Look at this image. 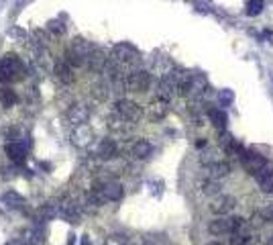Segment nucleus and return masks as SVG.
I'll list each match as a JSON object with an SVG mask.
<instances>
[{"label": "nucleus", "instance_id": "obj_1", "mask_svg": "<svg viewBox=\"0 0 273 245\" xmlns=\"http://www.w3.org/2000/svg\"><path fill=\"white\" fill-rule=\"evenodd\" d=\"M25 64L18 55L14 53H4L0 58V82L2 84H14V82H20L25 78Z\"/></svg>", "mask_w": 273, "mask_h": 245}, {"label": "nucleus", "instance_id": "obj_2", "mask_svg": "<svg viewBox=\"0 0 273 245\" xmlns=\"http://www.w3.org/2000/svg\"><path fill=\"white\" fill-rule=\"evenodd\" d=\"M124 88L129 92H137V94H145L151 88V74L147 70L135 68L124 76Z\"/></svg>", "mask_w": 273, "mask_h": 245}, {"label": "nucleus", "instance_id": "obj_3", "mask_svg": "<svg viewBox=\"0 0 273 245\" xmlns=\"http://www.w3.org/2000/svg\"><path fill=\"white\" fill-rule=\"evenodd\" d=\"M114 112H118L120 117H124L131 123H139L143 119V115H145L143 106L139 102H135V100H129V98H118L114 102Z\"/></svg>", "mask_w": 273, "mask_h": 245}, {"label": "nucleus", "instance_id": "obj_4", "mask_svg": "<svg viewBox=\"0 0 273 245\" xmlns=\"http://www.w3.org/2000/svg\"><path fill=\"white\" fill-rule=\"evenodd\" d=\"M112 60L120 66H137L141 60V53L131 43H118L112 47Z\"/></svg>", "mask_w": 273, "mask_h": 245}, {"label": "nucleus", "instance_id": "obj_5", "mask_svg": "<svg viewBox=\"0 0 273 245\" xmlns=\"http://www.w3.org/2000/svg\"><path fill=\"white\" fill-rule=\"evenodd\" d=\"M167 112H170V100L163 98V96H155V98H151L149 104L145 106V115H147V119H149L151 123H159V121H163V119L167 117Z\"/></svg>", "mask_w": 273, "mask_h": 245}, {"label": "nucleus", "instance_id": "obj_6", "mask_svg": "<svg viewBox=\"0 0 273 245\" xmlns=\"http://www.w3.org/2000/svg\"><path fill=\"white\" fill-rule=\"evenodd\" d=\"M106 127H108V131H110L112 135H118V137H129V135L133 133L135 123L127 121V119H124V117H120L118 112H112V115H108V117H106Z\"/></svg>", "mask_w": 273, "mask_h": 245}, {"label": "nucleus", "instance_id": "obj_7", "mask_svg": "<svg viewBox=\"0 0 273 245\" xmlns=\"http://www.w3.org/2000/svg\"><path fill=\"white\" fill-rule=\"evenodd\" d=\"M241 163H243V167L251 174V176H255L257 172H261L263 167H267L269 163L267 160L261 156V154H257V152H253V149H245L243 154H241Z\"/></svg>", "mask_w": 273, "mask_h": 245}, {"label": "nucleus", "instance_id": "obj_8", "mask_svg": "<svg viewBox=\"0 0 273 245\" xmlns=\"http://www.w3.org/2000/svg\"><path fill=\"white\" fill-rule=\"evenodd\" d=\"M235 206H237V198L235 196H230V194H218L216 198H212V202H210L208 209L216 217H226Z\"/></svg>", "mask_w": 273, "mask_h": 245}, {"label": "nucleus", "instance_id": "obj_9", "mask_svg": "<svg viewBox=\"0 0 273 245\" xmlns=\"http://www.w3.org/2000/svg\"><path fill=\"white\" fill-rule=\"evenodd\" d=\"M90 119V108L82 102H76L72 104L68 110H66V121L72 125V127H80V125H86Z\"/></svg>", "mask_w": 273, "mask_h": 245}, {"label": "nucleus", "instance_id": "obj_10", "mask_svg": "<svg viewBox=\"0 0 273 245\" xmlns=\"http://www.w3.org/2000/svg\"><path fill=\"white\" fill-rule=\"evenodd\" d=\"M70 141H72L74 147H78V149H86V147H90L92 141H94V131H92L88 125L74 127L72 133H70Z\"/></svg>", "mask_w": 273, "mask_h": 245}, {"label": "nucleus", "instance_id": "obj_11", "mask_svg": "<svg viewBox=\"0 0 273 245\" xmlns=\"http://www.w3.org/2000/svg\"><path fill=\"white\" fill-rule=\"evenodd\" d=\"M57 213H59V217L66 219L68 223H78L80 217H82V209H80V204H78L76 200H72V198L61 200L59 206H57Z\"/></svg>", "mask_w": 273, "mask_h": 245}, {"label": "nucleus", "instance_id": "obj_12", "mask_svg": "<svg viewBox=\"0 0 273 245\" xmlns=\"http://www.w3.org/2000/svg\"><path fill=\"white\" fill-rule=\"evenodd\" d=\"M153 154V145H151V141L149 139H135L133 143H131V147H129V156L133 158V160H139V162H143V160H147L149 156Z\"/></svg>", "mask_w": 273, "mask_h": 245}, {"label": "nucleus", "instance_id": "obj_13", "mask_svg": "<svg viewBox=\"0 0 273 245\" xmlns=\"http://www.w3.org/2000/svg\"><path fill=\"white\" fill-rule=\"evenodd\" d=\"M96 156L102 160V162H110V160H116L118 158V143L110 137L106 139H100L98 143V149H96Z\"/></svg>", "mask_w": 273, "mask_h": 245}, {"label": "nucleus", "instance_id": "obj_14", "mask_svg": "<svg viewBox=\"0 0 273 245\" xmlns=\"http://www.w3.org/2000/svg\"><path fill=\"white\" fill-rule=\"evenodd\" d=\"M108 62H110V58H106L104 51H100L98 47H94V51H92L90 55H88V60H86V66H88V70L96 72V74H104Z\"/></svg>", "mask_w": 273, "mask_h": 245}, {"label": "nucleus", "instance_id": "obj_15", "mask_svg": "<svg viewBox=\"0 0 273 245\" xmlns=\"http://www.w3.org/2000/svg\"><path fill=\"white\" fill-rule=\"evenodd\" d=\"M204 174L210 180H220V178H226L230 174V165L226 162H212L204 167Z\"/></svg>", "mask_w": 273, "mask_h": 245}, {"label": "nucleus", "instance_id": "obj_16", "mask_svg": "<svg viewBox=\"0 0 273 245\" xmlns=\"http://www.w3.org/2000/svg\"><path fill=\"white\" fill-rule=\"evenodd\" d=\"M102 192H104V198L106 202H116L124 196V188L118 184V182H102Z\"/></svg>", "mask_w": 273, "mask_h": 245}, {"label": "nucleus", "instance_id": "obj_17", "mask_svg": "<svg viewBox=\"0 0 273 245\" xmlns=\"http://www.w3.org/2000/svg\"><path fill=\"white\" fill-rule=\"evenodd\" d=\"M53 74H55V78L61 82V84H72L74 82V68L66 62V60H61V62H57L55 66H53Z\"/></svg>", "mask_w": 273, "mask_h": 245}, {"label": "nucleus", "instance_id": "obj_18", "mask_svg": "<svg viewBox=\"0 0 273 245\" xmlns=\"http://www.w3.org/2000/svg\"><path fill=\"white\" fill-rule=\"evenodd\" d=\"M255 182L259 184V188H261V192H265V194H271L273 192V169L267 165V167H263L261 172H257L255 176Z\"/></svg>", "mask_w": 273, "mask_h": 245}, {"label": "nucleus", "instance_id": "obj_19", "mask_svg": "<svg viewBox=\"0 0 273 245\" xmlns=\"http://www.w3.org/2000/svg\"><path fill=\"white\" fill-rule=\"evenodd\" d=\"M90 94L94 100H98V102H104V100H108V96H110V82L106 80H98L94 82L90 86Z\"/></svg>", "mask_w": 273, "mask_h": 245}, {"label": "nucleus", "instance_id": "obj_20", "mask_svg": "<svg viewBox=\"0 0 273 245\" xmlns=\"http://www.w3.org/2000/svg\"><path fill=\"white\" fill-rule=\"evenodd\" d=\"M6 156L14 163H25V160H27V149L20 143H8L6 145Z\"/></svg>", "mask_w": 273, "mask_h": 245}, {"label": "nucleus", "instance_id": "obj_21", "mask_svg": "<svg viewBox=\"0 0 273 245\" xmlns=\"http://www.w3.org/2000/svg\"><path fill=\"white\" fill-rule=\"evenodd\" d=\"M208 119H210V123L218 131H224V127H226V115L222 112V108H208Z\"/></svg>", "mask_w": 273, "mask_h": 245}, {"label": "nucleus", "instance_id": "obj_22", "mask_svg": "<svg viewBox=\"0 0 273 245\" xmlns=\"http://www.w3.org/2000/svg\"><path fill=\"white\" fill-rule=\"evenodd\" d=\"M2 202L8 206V209H23L25 206V198L20 194H16L14 190H8L2 194Z\"/></svg>", "mask_w": 273, "mask_h": 245}, {"label": "nucleus", "instance_id": "obj_23", "mask_svg": "<svg viewBox=\"0 0 273 245\" xmlns=\"http://www.w3.org/2000/svg\"><path fill=\"white\" fill-rule=\"evenodd\" d=\"M200 190H202V194H206V196H218V192H220V182H218V180L206 178V180L200 184Z\"/></svg>", "mask_w": 273, "mask_h": 245}, {"label": "nucleus", "instance_id": "obj_24", "mask_svg": "<svg viewBox=\"0 0 273 245\" xmlns=\"http://www.w3.org/2000/svg\"><path fill=\"white\" fill-rule=\"evenodd\" d=\"M72 51L88 60V55H90L92 51H94V47H92L88 41H84V39H76V41L72 43Z\"/></svg>", "mask_w": 273, "mask_h": 245}, {"label": "nucleus", "instance_id": "obj_25", "mask_svg": "<svg viewBox=\"0 0 273 245\" xmlns=\"http://www.w3.org/2000/svg\"><path fill=\"white\" fill-rule=\"evenodd\" d=\"M14 102H16V92L12 88H8V86L0 88V104L2 106H12Z\"/></svg>", "mask_w": 273, "mask_h": 245}, {"label": "nucleus", "instance_id": "obj_26", "mask_svg": "<svg viewBox=\"0 0 273 245\" xmlns=\"http://www.w3.org/2000/svg\"><path fill=\"white\" fill-rule=\"evenodd\" d=\"M257 243V237H253L251 233H233L230 245H253Z\"/></svg>", "mask_w": 273, "mask_h": 245}, {"label": "nucleus", "instance_id": "obj_27", "mask_svg": "<svg viewBox=\"0 0 273 245\" xmlns=\"http://www.w3.org/2000/svg\"><path fill=\"white\" fill-rule=\"evenodd\" d=\"M263 6H265L263 0H249L247 2V14L249 16H257V14L263 12Z\"/></svg>", "mask_w": 273, "mask_h": 245}, {"label": "nucleus", "instance_id": "obj_28", "mask_svg": "<svg viewBox=\"0 0 273 245\" xmlns=\"http://www.w3.org/2000/svg\"><path fill=\"white\" fill-rule=\"evenodd\" d=\"M127 241H129L127 235H122V233H110L108 237H104L102 245H127Z\"/></svg>", "mask_w": 273, "mask_h": 245}, {"label": "nucleus", "instance_id": "obj_29", "mask_svg": "<svg viewBox=\"0 0 273 245\" xmlns=\"http://www.w3.org/2000/svg\"><path fill=\"white\" fill-rule=\"evenodd\" d=\"M263 225H267L263 213H261V211H255V213L251 215V219H249V227H251V229H261Z\"/></svg>", "mask_w": 273, "mask_h": 245}, {"label": "nucleus", "instance_id": "obj_30", "mask_svg": "<svg viewBox=\"0 0 273 245\" xmlns=\"http://www.w3.org/2000/svg\"><path fill=\"white\" fill-rule=\"evenodd\" d=\"M47 31H49L51 35H55V37H61V35L66 33V25H61L59 21H51V23L47 25Z\"/></svg>", "mask_w": 273, "mask_h": 245}, {"label": "nucleus", "instance_id": "obj_31", "mask_svg": "<svg viewBox=\"0 0 273 245\" xmlns=\"http://www.w3.org/2000/svg\"><path fill=\"white\" fill-rule=\"evenodd\" d=\"M33 35H35V43H37V45H41V47H47V35H45V31H39V29H35V31H33Z\"/></svg>", "mask_w": 273, "mask_h": 245}, {"label": "nucleus", "instance_id": "obj_32", "mask_svg": "<svg viewBox=\"0 0 273 245\" xmlns=\"http://www.w3.org/2000/svg\"><path fill=\"white\" fill-rule=\"evenodd\" d=\"M233 100H235L233 90H222V92H220V102H222V104H230Z\"/></svg>", "mask_w": 273, "mask_h": 245}, {"label": "nucleus", "instance_id": "obj_33", "mask_svg": "<svg viewBox=\"0 0 273 245\" xmlns=\"http://www.w3.org/2000/svg\"><path fill=\"white\" fill-rule=\"evenodd\" d=\"M261 213H263V217H265L267 223H273V202L271 204H267V206H263Z\"/></svg>", "mask_w": 273, "mask_h": 245}, {"label": "nucleus", "instance_id": "obj_34", "mask_svg": "<svg viewBox=\"0 0 273 245\" xmlns=\"http://www.w3.org/2000/svg\"><path fill=\"white\" fill-rule=\"evenodd\" d=\"M127 245H149V243H147V239H145V237H139V235H135V237H129Z\"/></svg>", "mask_w": 273, "mask_h": 245}, {"label": "nucleus", "instance_id": "obj_35", "mask_svg": "<svg viewBox=\"0 0 273 245\" xmlns=\"http://www.w3.org/2000/svg\"><path fill=\"white\" fill-rule=\"evenodd\" d=\"M267 245H273V235H269V237H267Z\"/></svg>", "mask_w": 273, "mask_h": 245}, {"label": "nucleus", "instance_id": "obj_36", "mask_svg": "<svg viewBox=\"0 0 273 245\" xmlns=\"http://www.w3.org/2000/svg\"><path fill=\"white\" fill-rule=\"evenodd\" d=\"M208 245H222L220 241H212V243H208Z\"/></svg>", "mask_w": 273, "mask_h": 245}, {"label": "nucleus", "instance_id": "obj_37", "mask_svg": "<svg viewBox=\"0 0 273 245\" xmlns=\"http://www.w3.org/2000/svg\"><path fill=\"white\" fill-rule=\"evenodd\" d=\"M84 245H92L90 241H88V237H86V239H84Z\"/></svg>", "mask_w": 273, "mask_h": 245}]
</instances>
